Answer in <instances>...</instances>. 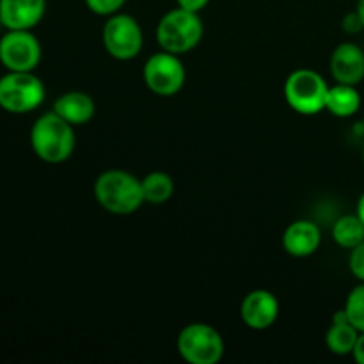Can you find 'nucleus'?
Here are the masks:
<instances>
[{
    "instance_id": "f257e3e1",
    "label": "nucleus",
    "mask_w": 364,
    "mask_h": 364,
    "mask_svg": "<svg viewBox=\"0 0 364 364\" xmlns=\"http://www.w3.org/2000/svg\"><path fill=\"white\" fill-rule=\"evenodd\" d=\"M92 194L96 203L114 215H130L146 203L141 180L123 169L103 171L95 180Z\"/></svg>"
},
{
    "instance_id": "f03ea898",
    "label": "nucleus",
    "mask_w": 364,
    "mask_h": 364,
    "mask_svg": "<svg viewBox=\"0 0 364 364\" xmlns=\"http://www.w3.org/2000/svg\"><path fill=\"white\" fill-rule=\"evenodd\" d=\"M73 128L53 110L39 116L31 130V146L36 156L46 164L66 162L77 144Z\"/></svg>"
},
{
    "instance_id": "7ed1b4c3",
    "label": "nucleus",
    "mask_w": 364,
    "mask_h": 364,
    "mask_svg": "<svg viewBox=\"0 0 364 364\" xmlns=\"http://www.w3.org/2000/svg\"><path fill=\"white\" fill-rule=\"evenodd\" d=\"M203 36L205 25L199 13L185 11L178 6L167 11L156 25V41L160 48L176 55L192 52L201 43Z\"/></svg>"
},
{
    "instance_id": "20e7f679",
    "label": "nucleus",
    "mask_w": 364,
    "mask_h": 364,
    "mask_svg": "<svg viewBox=\"0 0 364 364\" xmlns=\"http://www.w3.org/2000/svg\"><path fill=\"white\" fill-rule=\"evenodd\" d=\"M283 92L291 110L301 116H316L326 110L329 84L318 71L301 68L288 75Z\"/></svg>"
},
{
    "instance_id": "39448f33",
    "label": "nucleus",
    "mask_w": 364,
    "mask_h": 364,
    "mask_svg": "<svg viewBox=\"0 0 364 364\" xmlns=\"http://www.w3.org/2000/svg\"><path fill=\"white\" fill-rule=\"evenodd\" d=\"M176 350L188 364H217L223 359L226 345L215 327L194 322L180 331L176 338Z\"/></svg>"
},
{
    "instance_id": "423d86ee",
    "label": "nucleus",
    "mask_w": 364,
    "mask_h": 364,
    "mask_svg": "<svg viewBox=\"0 0 364 364\" xmlns=\"http://www.w3.org/2000/svg\"><path fill=\"white\" fill-rule=\"evenodd\" d=\"M45 84L34 71H9L0 77V107L11 114H27L45 102Z\"/></svg>"
},
{
    "instance_id": "0eeeda50",
    "label": "nucleus",
    "mask_w": 364,
    "mask_h": 364,
    "mask_svg": "<svg viewBox=\"0 0 364 364\" xmlns=\"http://www.w3.org/2000/svg\"><path fill=\"white\" fill-rule=\"evenodd\" d=\"M102 38L105 52L117 60L135 59L144 46L141 23L127 13L107 16Z\"/></svg>"
},
{
    "instance_id": "6e6552de",
    "label": "nucleus",
    "mask_w": 364,
    "mask_h": 364,
    "mask_svg": "<svg viewBox=\"0 0 364 364\" xmlns=\"http://www.w3.org/2000/svg\"><path fill=\"white\" fill-rule=\"evenodd\" d=\"M142 78L153 95L169 98L183 89L187 71L180 55L162 50L148 57L142 68Z\"/></svg>"
},
{
    "instance_id": "1a4fd4ad",
    "label": "nucleus",
    "mask_w": 364,
    "mask_h": 364,
    "mask_svg": "<svg viewBox=\"0 0 364 364\" xmlns=\"http://www.w3.org/2000/svg\"><path fill=\"white\" fill-rule=\"evenodd\" d=\"M0 63L7 71H34L41 63V45L31 31H9L0 38Z\"/></svg>"
},
{
    "instance_id": "9d476101",
    "label": "nucleus",
    "mask_w": 364,
    "mask_h": 364,
    "mask_svg": "<svg viewBox=\"0 0 364 364\" xmlns=\"http://www.w3.org/2000/svg\"><path fill=\"white\" fill-rule=\"evenodd\" d=\"M279 316V301L270 290L249 291L240 304V318L249 329L265 331L276 323Z\"/></svg>"
},
{
    "instance_id": "9b49d317",
    "label": "nucleus",
    "mask_w": 364,
    "mask_h": 364,
    "mask_svg": "<svg viewBox=\"0 0 364 364\" xmlns=\"http://www.w3.org/2000/svg\"><path fill=\"white\" fill-rule=\"evenodd\" d=\"M331 75L338 84L359 85L364 80V52L352 41L340 43L331 55Z\"/></svg>"
},
{
    "instance_id": "f8f14e48",
    "label": "nucleus",
    "mask_w": 364,
    "mask_h": 364,
    "mask_svg": "<svg viewBox=\"0 0 364 364\" xmlns=\"http://www.w3.org/2000/svg\"><path fill=\"white\" fill-rule=\"evenodd\" d=\"M45 11L46 0H0V21L7 31H31Z\"/></svg>"
},
{
    "instance_id": "ddd939ff",
    "label": "nucleus",
    "mask_w": 364,
    "mask_h": 364,
    "mask_svg": "<svg viewBox=\"0 0 364 364\" xmlns=\"http://www.w3.org/2000/svg\"><path fill=\"white\" fill-rule=\"evenodd\" d=\"M322 244V231L318 224L309 219L291 223L283 233V247L294 258H308L315 255Z\"/></svg>"
},
{
    "instance_id": "4468645a",
    "label": "nucleus",
    "mask_w": 364,
    "mask_h": 364,
    "mask_svg": "<svg viewBox=\"0 0 364 364\" xmlns=\"http://www.w3.org/2000/svg\"><path fill=\"white\" fill-rule=\"evenodd\" d=\"M52 110L73 127H82L95 117L96 103L87 92L68 91L55 100Z\"/></svg>"
},
{
    "instance_id": "2eb2a0df",
    "label": "nucleus",
    "mask_w": 364,
    "mask_h": 364,
    "mask_svg": "<svg viewBox=\"0 0 364 364\" xmlns=\"http://www.w3.org/2000/svg\"><path fill=\"white\" fill-rule=\"evenodd\" d=\"M359 109H361V95L358 91V85L338 84V82L329 85L326 110H329L333 116L345 119V117L354 116Z\"/></svg>"
},
{
    "instance_id": "dca6fc26",
    "label": "nucleus",
    "mask_w": 364,
    "mask_h": 364,
    "mask_svg": "<svg viewBox=\"0 0 364 364\" xmlns=\"http://www.w3.org/2000/svg\"><path fill=\"white\" fill-rule=\"evenodd\" d=\"M144 201L149 205H164L174 194V180L164 171H153L141 180Z\"/></svg>"
},
{
    "instance_id": "f3484780",
    "label": "nucleus",
    "mask_w": 364,
    "mask_h": 364,
    "mask_svg": "<svg viewBox=\"0 0 364 364\" xmlns=\"http://www.w3.org/2000/svg\"><path fill=\"white\" fill-rule=\"evenodd\" d=\"M333 240L343 249H354L364 240V224L355 213L343 215L334 223Z\"/></svg>"
},
{
    "instance_id": "a211bd4d",
    "label": "nucleus",
    "mask_w": 364,
    "mask_h": 364,
    "mask_svg": "<svg viewBox=\"0 0 364 364\" xmlns=\"http://www.w3.org/2000/svg\"><path fill=\"white\" fill-rule=\"evenodd\" d=\"M359 331L352 323H331L326 334V345L333 354L348 355L354 352Z\"/></svg>"
},
{
    "instance_id": "6ab92c4d",
    "label": "nucleus",
    "mask_w": 364,
    "mask_h": 364,
    "mask_svg": "<svg viewBox=\"0 0 364 364\" xmlns=\"http://www.w3.org/2000/svg\"><path fill=\"white\" fill-rule=\"evenodd\" d=\"M345 311H347L352 326L359 333H364V283H359L358 287L352 288L347 302H345Z\"/></svg>"
},
{
    "instance_id": "aec40b11",
    "label": "nucleus",
    "mask_w": 364,
    "mask_h": 364,
    "mask_svg": "<svg viewBox=\"0 0 364 364\" xmlns=\"http://www.w3.org/2000/svg\"><path fill=\"white\" fill-rule=\"evenodd\" d=\"M87 9L98 16H112L119 13L127 0H84Z\"/></svg>"
},
{
    "instance_id": "412c9836",
    "label": "nucleus",
    "mask_w": 364,
    "mask_h": 364,
    "mask_svg": "<svg viewBox=\"0 0 364 364\" xmlns=\"http://www.w3.org/2000/svg\"><path fill=\"white\" fill-rule=\"evenodd\" d=\"M348 269H350L352 276L364 283V240L354 249H350V256H348Z\"/></svg>"
},
{
    "instance_id": "4be33fe9",
    "label": "nucleus",
    "mask_w": 364,
    "mask_h": 364,
    "mask_svg": "<svg viewBox=\"0 0 364 364\" xmlns=\"http://www.w3.org/2000/svg\"><path fill=\"white\" fill-rule=\"evenodd\" d=\"M341 28H343L347 34H358V32L364 31L363 21L361 18H359L358 11H352V13L345 14L343 21H341Z\"/></svg>"
},
{
    "instance_id": "5701e85b",
    "label": "nucleus",
    "mask_w": 364,
    "mask_h": 364,
    "mask_svg": "<svg viewBox=\"0 0 364 364\" xmlns=\"http://www.w3.org/2000/svg\"><path fill=\"white\" fill-rule=\"evenodd\" d=\"M208 4L210 0H176L178 7L185 11H192V13H201Z\"/></svg>"
},
{
    "instance_id": "b1692460",
    "label": "nucleus",
    "mask_w": 364,
    "mask_h": 364,
    "mask_svg": "<svg viewBox=\"0 0 364 364\" xmlns=\"http://www.w3.org/2000/svg\"><path fill=\"white\" fill-rule=\"evenodd\" d=\"M352 355H354L355 363L364 364V333H359L358 343H355L354 352H352Z\"/></svg>"
},
{
    "instance_id": "393cba45",
    "label": "nucleus",
    "mask_w": 364,
    "mask_h": 364,
    "mask_svg": "<svg viewBox=\"0 0 364 364\" xmlns=\"http://www.w3.org/2000/svg\"><path fill=\"white\" fill-rule=\"evenodd\" d=\"M355 215L361 219V223L364 224V192L361 196H359L358 199V206H355Z\"/></svg>"
},
{
    "instance_id": "a878e982",
    "label": "nucleus",
    "mask_w": 364,
    "mask_h": 364,
    "mask_svg": "<svg viewBox=\"0 0 364 364\" xmlns=\"http://www.w3.org/2000/svg\"><path fill=\"white\" fill-rule=\"evenodd\" d=\"M355 11H358L359 18H361V21H363V27H364V0H358V7H355Z\"/></svg>"
},
{
    "instance_id": "bb28decb",
    "label": "nucleus",
    "mask_w": 364,
    "mask_h": 364,
    "mask_svg": "<svg viewBox=\"0 0 364 364\" xmlns=\"http://www.w3.org/2000/svg\"><path fill=\"white\" fill-rule=\"evenodd\" d=\"M363 162H364V146H363Z\"/></svg>"
},
{
    "instance_id": "cd10ccee",
    "label": "nucleus",
    "mask_w": 364,
    "mask_h": 364,
    "mask_svg": "<svg viewBox=\"0 0 364 364\" xmlns=\"http://www.w3.org/2000/svg\"><path fill=\"white\" fill-rule=\"evenodd\" d=\"M4 27V25H2V21H0V28H2Z\"/></svg>"
},
{
    "instance_id": "c85d7f7f",
    "label": "nucleus",
    "mask_w": 364,
    "mask_h": 364,
    "mask_svg": "<svg viewBox=\"0 0 364 364\" xmlns=\"http://www.w3.org/2000/svg\"><path fill=\"white\" fill-rule=\"evenodd\" d=\"M363 124H364V117H363Z\"/></svg>"
}]
</instances>
